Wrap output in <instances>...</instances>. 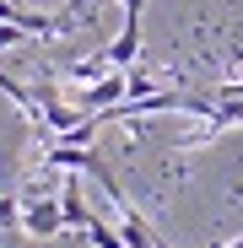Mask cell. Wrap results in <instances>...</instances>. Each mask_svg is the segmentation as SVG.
Here are the masks:
<instances>
[{"mask_svg": "<svg viewBox=\"0 0 243 248\" xmlns=\"http://www.w3.org/2000/svg\"><path fill=\"white\" fill-rule=\"evenodd\" d=\"M125 97H130V76H125V70H108V76L87 81V87L76 92V108H81V113H103V108L125 103Z\"/></svg>", "mask_w": 243, "mask_h": 248, "instance_id": "obj_1", "label": "cell"}, {"mask_svg": "<svg viewBox=\"0 0 243 248\" xmlns=\"http://www.w3.org/2000/svg\"><path fill=\"white\" fill-rule=\"evenodd\" d=\"M22 232H27V237H44V243H49V237H60V232H65L60 194H54V200H49V194L27 200V205H22Z\"/></svg>", "mask_w": 243, "mask_h": 248, "instance_id": "obj_2", "label": "cell"}, {"mask_svg": "<svg viewBox=\"0 0 243 248\" xmlns=\"http://www.w3.org/2000/svg\"><path fill=\"white\" fill-rule=\"evenodd\" d=\"M103 54H108L113 70H130L135 65V54H141V11H125V32H119Z\"/></svg>", "mask_w": 243, "mask_h": 248, "instance_id": "obj_3", "label": "cell"}, {"mask_svg": "<svg viewBox=\"0 0 243 248\" xmlns=\"http://www.w3.org/2000/svg\"><path fill=\"white\" fill-rule=\"evenodd\" d=\"M60 216H65V227H76V232H87V227L97 221V216L87 211V200H81V184H76V178L60 189Z\"/></svg>", "mask_w": 243, "mask_h": 248, "instance_id": "obj_4", "label": "cell"}, {"mask_svg": "<svg viewBox=\"0 0 243 248\" xmlns=\"http://www.w3.org/2000/svg\"><path fill=\"white\" fill-rule=\"evenodd\" d=\"M87 243H92V248H130L125 237H119V227H108V221H92V227H87Z\"/></svg>", "mask_w": 243, "mask_h": 248, "instance_id": "obj_5", "label": "cell"}, {"mask_svg": "<svg viewBox=\"0 0 243 248\" xmlns=\"http://www.w3.org/2000/svg\"><path fill=\"white\" fill-rule=\"evenodd\" d=\"M0 227H22V205L11 194H0Z\"/></svg>", "mask_w": 243, "mask_h": 248, "instance_id": "obj_6", "label": "cell"}, {"mask_svg": "<svg viewBox=\"0 0 243 248\" xmlns=\"http://www.w3.org/2000/svg\"><path fill=\"white\" fill-rule=\"evenodd\" d=\"M16 44H27V27H16V22H0V49H16Z\"/></svg>", "mask_w": 243, "mask_h": 248, "instance_id": "obj_7", "label": "cell"}, {"mask_svg": "<svg viewBox=\"0 0 243 248\" xmlns=\"http://www.w3.org/2000/svg\"><path fill=\"white\" fill-rule=\"evenodd\" d=\"M119 6H125V11H146V0H119Z\"/></svg>", "mask_w": 243, "mask_h": 248, "instance_id": "obj_8", "label": "cell"}, {"mask_svg": "<svg viewBox=\"0 0 243 248\" xmlns=\"http://www.w3.org/2000/svg\"><path fill=\"white\" fill-rule=\"evenodd\" d=\"M211 248H243V237H238V243H211Z\"/></svg>", "mask_w": 243, "mask_h": 248, "instance_id": "obj_9", "label": "cell"}]
</instances>
